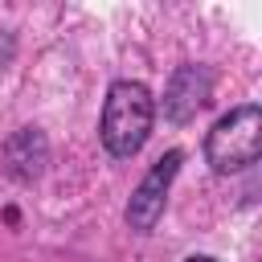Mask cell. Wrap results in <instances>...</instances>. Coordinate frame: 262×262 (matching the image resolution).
<instances>
[{
  "label": "cell",
  "mask_w": 262,
  "mask_h": 262,
  "mask_svg": "<svg viewBox=\"0 0 262 262\" xmlns=\"http://www.w3.org/2000/svg\"><path fill=\"white\" fill-rule=\"evenodd\" d=\"M156 119V102L147 94L143 82H115L106 90V106H102V143L111 156L127 160L143 147L147 131Z\"/></svg>",
  "instance_id": "6da1fadb"
},
{
  "label": "cell",
  "mask_w": 262,
  "mask_h": 262,
  "mask_svg": "<svg viewBox=\"0 0 262 262\" xmlns=\"http://www.w3.org/2000/svg\"><path fill=\"white\" fill-rule=\"evenodd\" d=\"M262 151V111L258 106H237L225 119L213 123L205 139V156L217 172H242L258 160Z\"/></svg>",
  "instance_id": "7a4b0ae2"
},
{
  "label": "cell",
  "mask_w": 262,
  "mask_h": 262,
  "mask_svg": "<svg viewBox=\"0 0 262 262\" xmlns=\"http://www.w3.org/2000/svg\"><path fill=\"white\" fill-rule=\"evenodd\" d=\"M176 172H180V151H168V156H160V160L151 164V172L139 180V188H135L131 201H127V225H131V229H139V233L156 229Z\"/></svg>",
  "instance_id": "3957f363"
},
{
  "label": "cell",
  "mask_w": 262,
  "mask_h": 262,
  "mask_svg": "<svg viewBox=\"0 0 262 262\" xmlns=\"http://www.w3.org/2000/svg\"><path fill=\"white\" fill-rule=\"evenodd\" d=\"M209 90H213L209 70H201V66H180V70L172 74V82H168L164 115H168L172 123H188V119H196V111L209 102Z\"/></svg>",
  "instance_id": "277c9868"
},
{
  "label": "cell",
  "mask_w": 262,
  "mask_h": 262,
  "mask_svg": "<svg viewBox=\"0 0 262 262\" xmlns=\"http://www.w3.org/2000/svg\"><path fill=\"white\" fill-rule=\"evenodd\" d=\"M8 164H12V176L33 180V176L41 172V164H45V139H41L33 127L20 131V135L8 143Z\"/></svg>",
  "instance_id": "5b68a950"
},
{
  "label": "cell",
  "mask_w": 262,
  "mask_h": 262,
  "mask_svg": "<svg viewBox=\"0 0 262 262\" xmlns=\"http://www.w3.org/2000/svg\"><path fill=\"white\" fill-rule=\"evenodd\" d=\"M184 262H217V258H209V254H192V258H184Z\"/></svg>",
  "instance_id": "8992f818"
}]
</instances>
